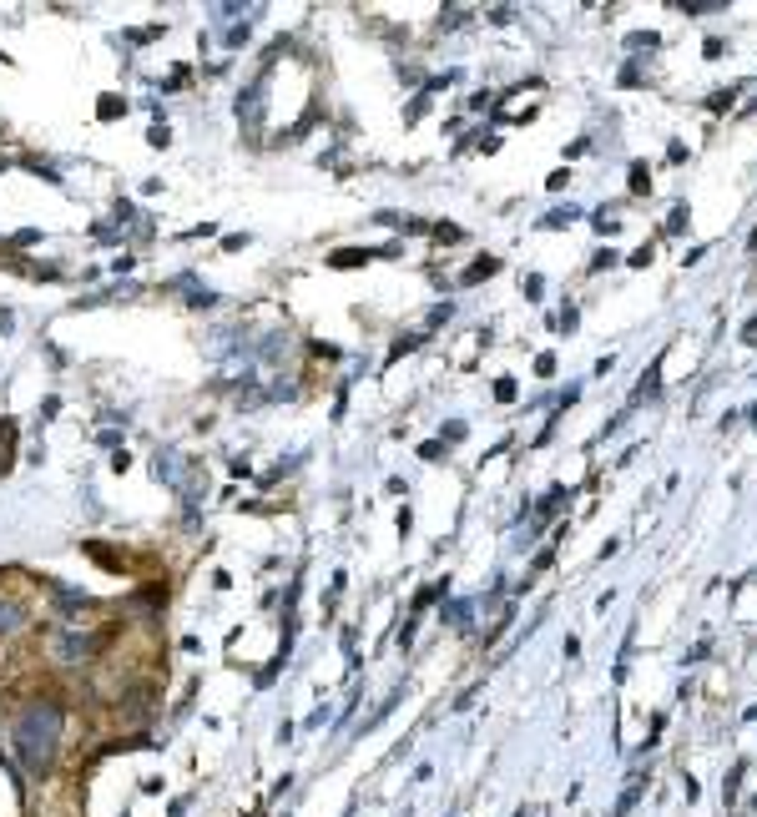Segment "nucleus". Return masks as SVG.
Here are the masks:
<instances>
[{
  "label": "nucleus",
  "mask_w": 757,
  "mask_h": 817,
  "mask_svg": "<svg viewBox=\"0 0 757 817\" xmlns=\"http://www.w3.org/2000/svg\"><path fill=\"white\" fill-rule=\"evenodd\" d=\"M61 727H66V706L56 697H36L20 706L16 727H11V747L30 777H51L56 751H61Z\"/></svg>",
  "instance_id": "f257e3e1"
},
{
  "label": "nucleus",
  "mask_w": 757,
  "mask_h": 817,
  "mask_svg": "<svg viewBox=\"0 0 757 817\" xmlns=\"http://www.w3.org/2000/svg\"><path fill=\"white\" fill-rule=\"evenodd\" d=\"M101 641H106V636L71 625V631H61V636H56V646H51V651H56V661H61V666H81V661H91V656L101 651Z\"/></svg>",
  "instance_id": "f03ea898"
},
{
  "label": "nucleus",
  "mask_w": 757,
  "mask_h": 817,
  "mask_svg": "<svg viewBox=\"0 0 757 817\" xmlns=\"http://www.w3.org/2000/svg\"><path fill=\"white\" fill-rule=\"evenodd\" d=\"M152 701H156V691H152V686L121 691V716H126V721H147V716H152Z\"/></svg>",
  "instance_id": "7ed1b4c3"
},
{
  "label": "nucleus",
  "mask_w": 757,
  "mask_h": 817,
  "mask_svg": "<svg viewBox=\"0 0 757 817\" xmlns=\"http://www.w3.org/2000/svg\"><path fill=\"white\" fill-rule=\"evenodd\" d=\"M394 247H338V253L328 258L333 268H359V263H374V258H389Z\"/></svg>",
  "instance_id": "20e7f679"
},
{
  "label": "nucleus",
  "mask_w": 757,
  "mask_h": 817,
  "mask_svg": "<svg viewBox=\"0 0 757 817\" xmlns=\"http://www.w3.org/2000/svg\"><path fill=\"white\" fill-rule=\"evenodd\" d=\"M25 620H30V611L16 601V595H0V636H16Z\"/></svg>",
  "instance_id": "39448f33"
},
{
  "label": "nucleus",
  "mask_w": 757,
  "mask_h": 817,
  "mask_svg": "<svg viewBox=\"0 0 757 817\" xmlns=\"http://www.w3.org/2000/svg\"><path fill=\"white\" fill-rule=\"evenodd\" d=\"M16 464V419H0V475Z\"/></svg>",
  "instance_id": "423d86ee"
},
{
  "label": "nucleus",
  "mask_w": 757,
  "mask_h": 817,
  "mask_svg": "<svg viewBox=\"0 0 757 817\" xmlns=\"http://www.w3.org/2000/svg\"><path fill=\"white\" fill-rule=\"evenodd\" d=\"M495 268H500V263H495V258H485V263H475V268L464 273V282H480V277H490Z\"/></svg>",
  "instance_id": "0eeeda50"
},
{
  "label": "nucleus",
  "mask_w": 757,
  "mask_h": 817,
  "mask_svg": "<svg viewBox=\"0 0 757 817\" xmlns=\"http://www.w3.org/2000/svg\"><path fill=\"white\" fill-rule=\"evenodd\" d=\"M646 187H651V177H646V167L636 162V167H631V192H646Z\"/></svg>",
  "instance_id": "6e6552de"
},
{
  "label": "nucleus",
  "mask_w": 757,
  "mask_h": 817,
  "mask_svg": "<svg viewBox=\"0 0 757 817\" xmlns=\"http://www.w3.org/2000/svg\"><path fill=\"white\" fill-rule=\"evenodd\" d=\"M116 111H126V101H101V121H111Z\"/></svg>",
  "instance_id": "1a4fd4ad"
},
{
  "label": "nucleus",
  "mask_w": 757,
  "mask_h": 817,
  "mask_svg": "<svg viewBox=\"0 0 757 817\" xmlns=\"http://www.w3.org/2000/svg\"><path fill=\"white\" fill-rule=\"evenodd\" d=\"M187 807H192V797H177V802H172V812H167V817H187Z\"/></svg>",
  "instance_id": "9d476101"
},
{
  "label": "nucleus",
  "mask_w": 757,
  "mask_h": 817,
  "mask_svg": "<svg viewBox=\"0 0 757 817\" xmlns=\"http://www.w3.org/2000/svg\"><path fill=\"white\" fill-rule=\"evenodd\" d=\"M6 328H11V313H6V308H0V333H6Z\"/></svg>",
  "instance_id": "9b49d317"
}]
</instances>
